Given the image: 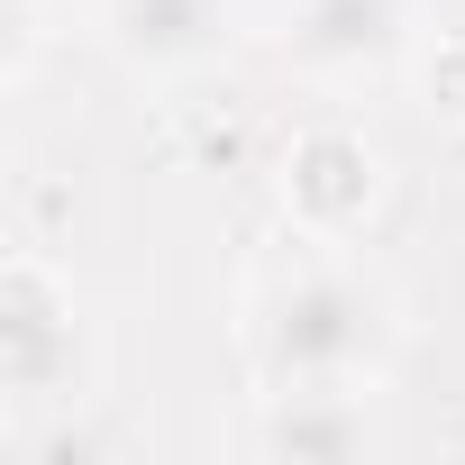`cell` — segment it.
Listing matches in <instances>:
<instances>
[{"mask_svg":"<svg viewBox=\"0 0 465 465\" xmlns=\"http://www.w3.org/2000/svg\"><path fill=\"white\" fill-rule=\"evenodd\" d=\"M101 37L137 74H183L228 46V0H101Z\"/></svg>","mask_w":465,"mask_h":465,"instance_id":"obj_4","label":"cell"},{"mask_svg":"<svg viewBox=\"0 0 465 465\" xmlns=\"http://www.w3.org/2000/svg\"><path fill=\"white\" fill-rule=\"evenodd\" d=\"M74 365H83L74 302L19 256L10 283H0V374H10V392H28V401H55V392H74Z\"/></svg>","mask_w":465,"mask_h":465,"instance_id":"obj_2","label":"cell"},{"mask_svg":"<svg viewBox=\"0 0 465 465\" xmlns=\"http://www.w3.org/2000/svg\"><path fill=\"white\" fill-rule=\"evenodd\" d=\"M265 456H292V465H347L374 447V420H365V392L356 383H283L265 429H256Z\"/></svg>","mask_w":465,"mask_h":465,"instance_id":"obj_5","label":"cell"},{"mask_svg":"<svg viewBox=\"0 0 465 465\" xmlns=\"http://www.w3.org/2000/svg\"><path fill=\"white\" fill-rule=\"evenodd\" d=\"M392 46H401V0H311L292 28V55L311 74H374Z\"/></svg>","mask_w":465,"mask_h":465,"instance_id":"obj_6","label":"cell"},{"mask_svg":"<svg viewBox=\"0 0 465 465\" xmlns=\"http://www.w3.org/2000/svg\"><path fill=\"white\" fill-rule=\"evenodd\" d=\"M256 347L274 383H365L392 347V302L347 265H302L256 302Z\"/></svg>","mask_w":465,"mask_h":465,"instance_id":"obj_1","label":"cell"},{"mask_svg":"<svg viewBox=\"0 0 465 465\" xmlns=\"http://www.w3.org/2000/svg\"><path fill=\"white\" fill-rule=\"evenodd\" d=\"M283 201L311 238H347V228L374 210V146L347 128H311L283 155Z\"/></svg>","mask_w":465,"mask_h":465,"instance_id":"obj_3","label":"cell"}]
</instances>
